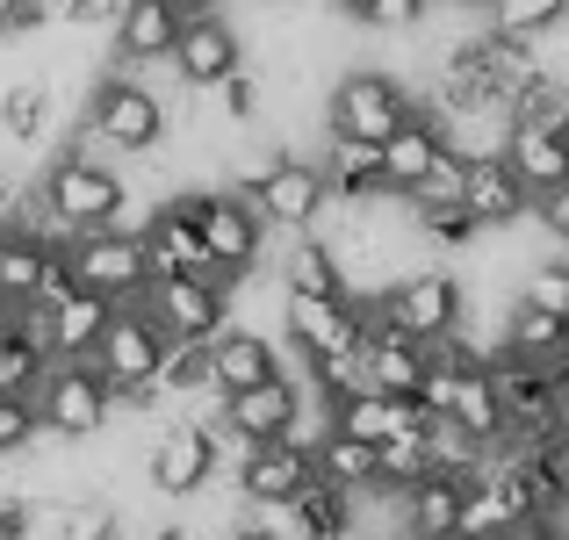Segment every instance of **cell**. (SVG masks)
<instances>
[{"label":"cell","instance_id":"83f0119b","mask_svg":"<svg viewBox=\"0 0 569 540\" xmlns=\"http://www.w3.org/2000/svg\"><path fill=\"white\" fill-rule=\"evenodd\" d=\"M483 22L498 29V37H527V43H541V37H556V29L569 22V0H490Z\"/></svg>","mask_w":569,"mask_h":540},{"label":"cell","instance_id":"3957f363","mask_svg":"<svg viewBox=\"0 0 569 540\" xmlns=\"http://www.w3.org/2000/svg\"><path fill=\"white\" fill-rule=\"evenodd\" d=\"M231 188L260 209L267 231H318L325 209H332V188H325L318 159L296 152V144H260V152L238 167Z\"/></svg>","mask_w":569,"mask_h":540},{"label":"cell","instance_id":"b9f144b4","mask_svg":"<svg viewBox=\"0 0 569 540\" xmlns=\"http://www.w3.org/2000/svg\"><path fill=\"white\" fill-rule=\"evenodd\" d=\"M447 540H469V533H447Z\"/></svg>","mask_w":569,"mask_h":540},{"label":"cell","instance_id":"1f68e13d","mask_svg":"<svg viewBox=\"0 0 569 540\" xmlns=\"http://www.w3.org/2000/svg\"><path fill=\"white\" fill-rule=\"evenodd\" d=\"M527 223H533V231H541L556 252H569V180H556V188L533 194V202H527Z\"/></svg>","mask_w":569,"mask_h":540},{"label":"cell","instance_id":"f546056e","mask_svg":"<svg viewBox=\"0 0 569 540\" xmlns=\"http://www.w3.org/2000/svg\"><path fill=\"white\" fill-rule=\"evenodd\" d=\"M519 303H533V310H548V318H569V260L556 252V260H533L527 274H519Z\"/></svg>","mask_w":569,"mask_h":540},{"label":"cell","instance_id":"9c48e42d","mask_svg":"<svg viewBox=\"0 0 569 540\" xmlns=\"http://www.w3.org/2000/svg\"><path fill=\"white\" fill-rule=\"evenodd\" d=\"M66 267L80 289L109 296V303H138L144 281H152V267H144V246L130 223H101V231H72L66 238Z\"/></svg>","mask_w":569,"mask_h":540},{"label":"cell","instance_id":"44dd1931","mask_svg":"<svg viewBox=\"0 0 569 540\" xmlns=\"http://www.w3.org/2000/svg\"><path fill=\"white\" fill-rule=\"evenodd\" d=\"M318 173H325V188H332V202H376V194H389L382 144H361V138H325Z\"/></svg>","mask_w":569,"mask_h":540},{"label":"cell","instance_id":"8992f818","mask_svg":"<svg viewBox=\"0 0 569 540\" xmlns=\"http://www.w3.org/2000/svg\"><path fill=\"white\" fill-rule=\"evenodd\" d=\"M318 109H325V138L382 144L389 130H397L403 116L418 109V87L397 80V72H382V66H353V72H339V80L325 87Z\"/></svg>","mask_w":569,"mask_h":540},{"label":"cell","instance_id":"8fae6325","mask_svg":"<svg viewBox=\"0 0 569 540\" xmlns=\"http://www.w3.org/2000/svg\"><path fill=\"white\" fill-rule=\"evenodd\" d=\"M167 339H217L231 324V281L223 274H152L138 296Z\"/></svg>","mask_w":569,"mask_h":540},{"label":"cell","instance_id":"d6986e66","mask_svg":"<svg viewBox=\"0 0 569 540\" xmlns=\"http://www.w3.org/2000/svg\"><path fill=\"white\" fill-rule=\"evenodd\" d=\"M29 310H37V303H29ZM109 310L116 303H109V296H94V289H72L66 303L43 310V347H51V360H87V353H94Z\"/></svg>","mask_w":569,"mask_h":540},{"label":"cell","instance_id":"836d02e7","mask_svg":"<svg viewBox=\"0 0 569 540\" xmlns=\"http://www.w3.org/2000/svg\"><path fill=\"white\" fill-rule=\"evenodd\" d=\"M116 14H123V0H58V29H72V37H109Z\"/></svg>","mask_w":569,"mask_h":540},{"label":"cell","instance_id":"ac0fdd59","mask_svg":"<svg viewBox=\"0 0 569 540\" xmlns=\"http://www.w3.org/2000/svg\"><path fill=\"white\" fill-rule=\"evenodd\" d=\"M461 483L469 476H418L411 490H397V533L403 540H447L461 527Z\"/></svg>","mask_w":569,"mask_h":540},{"label":"cell","instance_id":"30bf717a","mask_svg":"<svg viewBox=\"0 0 569 540\" xmlns=\"http://www.w3.org/2000/svg\"><path fill=\"white\" fill-rule=\"evenodd\" d=\"M368 332V296H310V289H281V339L296 360L310 353H353Z\"/></svg>","mask_w":569,"mask_h":540},{"label":"cell","instance_id":"4dcf8cb0","mask_svg":"<svg viewBox=\"0 0 569 540\" xmlns=\"http://www.w3.org/2000/svg\"><path fill=\"white\" fill-rule=\"evenodd\" d=\"M403 202H411V209H447V202H461V152H440V159H432L426 180H418Z\"/></svg>","mask_w":569,"mask_h":540},{"label":"cell","instance_id":"60d3db41","mask_svg":"<svg viewBox=\"0 0 569 540\" xmlns=\"http://www.w3.org/2000/svg\"><path fill=\"white\" fill-rule=\"evenodd\" d=\"M8 318H14V310H8V303H0V332H8Z\"/></svg>","mask_w":569,"mask_h":540},{"label":"cell","instance_id":"6da1fadb","mask_svg":"<svg viewBox=\"0 0 569 540\" xmlns=\"http://www.w3.org/2000/svg\"><path fill=\"white\" fill-rule=\"evenodd\" d=\"M37 188H43V202H51L58 238L101 231V223H130V180L80 123H72L66 152H58L51 167H37Z\"/></svg>","mask_w":569,"mask_h":540},{"label":"cell","instance_id":"ffe728a7","mask_svg":"<svg viewBox=\"0 0 569 540\" xmlns=\"http://www.w3.org/2000/svg\"><path fill=\"white\" fill-rule=\"evenodd\" d=\"M447 152V138H440V123H432L426 109H411L397 130L382 138V180H389V194H411L418 180H426V167Z\"/></svg>","mask_w":569,"mask_h":540},{"label":"cell","instance_id":"d6a6232c","mask_svg":"<svg viewBox=\"0 0 569 540\" xmlns=\"http://www.w3.org/2000/svg\"><path fill=\"white\" fill-rule=\"evenodd\" d=\"M43 432H37V403L29 397H0V461H14V454H29Z\"/></svg>","mask_w":569,"mask_h":540},{"label":"cell","instance_id":"4fadbf2b","mask_svg":"<svg viewBox=\"0 0 569 540\" xmlns=\"http://www.w3.org/2000/svg\"><path fill=\"white\" fill-rule=\"evenodd\" d=\"M167 66H173V80H181L188 94H209V87L231 80L238 66H252L246 58V29H238L231 14H194V22H181Z\"/></svg>","mask_w":569,"mask_h":540},{"label":"cell","instance_id":"484cf974","mask_svg":"<svg viewBox=\"0 0 569 540\" xmlns=\"http://www.w3.org/2000/svg\"><path fill=\"white\" fill-rule=\"evenodd\" d=\"M310 469L325 476V483H339V490H376V440H353V432H325L318 447H310Z\"/></svg>","mask_w":569,"mask_h":540},{"label":"cell","instance_id":"e575fe53","mask_svg":"<svg viewBox=\"0 0 569 540\" xmlns=\"http://www.w3.org/2000/svg\"><path fill=\"white\" fill-rule=\"evenodd\" d=\"M426 14H432V0H368L361 29H418Z\"/></svg>","mask_w":569,"mask_h":540},{"label":"cell","instance_id":"7bdbcfd3","mask_svg":"<svg viewBox=\"0 0 569 540\" xmlns=\"http://www.w3.org/2000/svg\"><path fill=\"white\" fill-rule=\"evenodd\" d=\"M144 540H152V533H144Z\"/></svg>","mask_w":569,"mask_h":540},{"label":"cell","instance_id":"5b68a950","mask_svg":"<svg viewBox=\"0 0 569 540\" xmlns=\"http://www.w3.org/2000/svg\"><path fill=\"white\" fill-rule=\"evenodd\" d=\"M376 310H382V324H397L403 339L440 347V339L461 332V310H469V274L426 260V267H411V274H397L389 289H376Z\"/></svg>","mask_w":569,"mask_h":540},{"label":"cell","instance_id":"9a60e30c","mask_svg":"<svg viewBox=\"0 0 569 540\" xmlns=\"http://www.w3.org/2000/svg\"><path fill=\"white\" fill-rule=\"evenodd\" d=\"M303 483H310V454H303L296 440L238 447V498H246L252 512H267V504H289Z\"/></svg>","mask_w":569,"mask_h":540},{"label":"cell","instance_id":"4316f807","mask_svg":"<svg viewBox=\"0 0 569 540\" xmlns=\"http://www.w3.org/2000/svg\"><path fill=\"white\" fill-rule=\"evenodd\" d=\"M159 389H167L173 403H194V411H202V403L217 397V382H209V339H167V353H159Z\"/></svg>","mask_w":569,"mask_h":540},{"label":"cell","instance_id":"74e56055","mask_svg":"<svg viewBox=\"0 0 569 540\" xmlns=\"http://www.w3.org/2000/svg\"><path fill=\"white\" fill-rule=\"evenodd\" d=\"M223 540H274L267 527H238V533H223Z\"/></svg>","mask_w":569,"mask_h":540},{"label":"cell","instance_id":"7a4b0ae2","mask_svg":"<svg viewBox=\"0 0 569 540\" xmlns=\"http://www.w3.org/2000/svg\"><path fill=\"white\" fill-rule=\"evenodd\" d=\"M80 130L101 144L109 159H144L173 138V109L159 87H144L138 72H94L87 80V101H80Z\"/></svg>","mask_w":569,"mask_h":540},{"label":"cell","instance_id":"52a82bcc","mask_svg":"<svg viewBox=\"0 0 569 540\" xmlns=\"http://www.w3.org/2000/svg\"><path fill=\"white\" fill-rule=\"evenodd\" d=\"M29 403H37V432H43V440H66V447L101 440V432H109V418H116L109 382H101L87 360H51Z\"/></svg>","mask_w":569,"mask_h":540},{"label":"cell","instance_id":"7402d4cb","mask_svg":"<svg viewBox=\"0 0 569 540\" xmlns=\"http://www.w3.org/2000/svg\"><path fill=\"white\" fill-rule=\"evenodd\" d=\"M58 246H66V238H43V231H29V223H0V303L22 310L29 296H37V281H43V267H51Z\"/></svg>","mask_w":569,"mask_h":540},{"label":"cell","instance_id":"f1b7e54d","mask_svg":"<svg viewBox=\"0 0 569 540\" xmlns=\"http://www.w3.org/2000/svg\"><path fill=\"white\" fill-rule=\"evenodd\" d=\"M562 339H569V318H548V310H533V303H519V296H512V310H505V353L548 360Z\"/></svg>","mask_w":569,"mask_h":540},{"label":"cell","instance_id":"ba28073f","mask_svg":"<svg viewBox=\"0 0 569 540\" xmlns=\"http://www.w3.org/2000/svg\"><path fill=\"white\" fill-rule=\"evenodd\" d=\"M217 461H223V440L202 418H167V426H152L144 447H138V476L159 498H194V490H209Z\"/></svg>","mask_w":569,"mask_h":540},{"label":"cell","instance_id":"277c9868","mask_svg":"<svg viewBox=\"0 0 569 540\" xmlns=\"http://www.w3.org/2000/svg\"><path fill=\"white\" fill-rule=\"evenodd\" d=\"M167 202L194 223V238H202V252H209V274H223L231 289L252 267H267V238L274 231L260 223V209L238 188H181V194H167Z\"/></svg>","mask_w":569,"mask_h":540},{"label":"cell","instance_id":"e0dca14e","mask_svg":"<svg viewBox=\"0 0 569 540\" xmlns=\"http://www.w3.org/2000/svg\"><path fill=\"white\" fill-rule=\"evenodd\" d=\"M267 374H281V347H274V332H252V324H223V332L209 339V382H217V397H231V389H252V382H267Z\"/></svg>","mask_w":569,"mask_h":540},{"label":"cell","instance_id":"603a6c76","mask_svg":"<svg viewBox=\"0 0 569 540\" xmlns=\"http://www.w3.org/2000/svg\"><path fill=\"white\" fill-rule=\"evenodd\" d=\"M512 173L527 180V194L569 180V130H541V123H512V144H505Z\"/></svg>","mask_w":569,"mask_h":540},{"label":"cell","instance_id":"ab89813d","mask_svg":"<svg viewBox=\"0 0 569 540\" xmlns=\"http://www.w3.org/2000/svg\"><path fill=\"white\" fill-rule=\"evenodd\" d=\"M541 540H569V527H548V533H541Z\"/></svg>","mask_w":569,"mask_h":540},{"label":"cell","instance_id":"7c38bea8","mask_svg":"<svg viewBox=\"0 0 569 540\" xmlns=\"http://www.w3.org/2000/svg\"><path fill=\"white\" fill-rule=\"evenodd\" d=\"M159 353H167V332L152 324V310L116 303L109 324H101V339H94V353H87V368L109 389H130V382H159Z\"/></svg>","mask_w":569,"mask_h":540},{"label":"cell","instance_id":"d4e9b609","mask_svg":"<svg viewBox=\"0 0 569 540\" xmlns=\"http://www.w3.org/2000/svg\"><path fill=\"white\" fill-rule=\"evenodd\" d=\"M274 281H281V289H310V296H339V289H347V274H339L332 246H325L318 231H289V252H281Z\"/></svg>","mask_w":569,"mask_h":540},{"label":"cell","instance_id":"8d00e7d4","mask_svg":"<svg viewBox=\"0 0 569 540\" xmlns=\"http://www.w3.org/2000/svg\"><path fill=\"white\" fill-rule=\"evenodd\" d=\"M432 8H469V14H483L490 0H432Z\"/></svg>","mask_w":569,"mask_h":540},{"label":"cell","instance_id":"d590c367","mask_svg":"<svg viewBox=\"0 0 569 540\" xmlns=\"http://www.w3.org/2000/svg\"><path fill=\"white\" fill-rule=\"evenodd\" d=\"M173 14H181V22H194V14H223V0H167Z\"/></svg>","mask_w":569,"mask_h":540},{"label":"cell","instance_id":"2e32d148","mask_svg":"<svg viewBox=\"0 0 569 540\" xmlns=\"http://www.w3.org/2000/svg\"><path fill=\"white\" fill-rule=\"evenodd\" d=\"M173 37H181V14L167 8V0H123V14H116L109 29V51L123 72H144V66H167Z\"/></svg>","mask_w":569,"mask_h":540},{"label":"cell","instance_id":"cb8c5ba5","mask_svg":"<svg viewBox=\"0 0 569 540\" xmlns=\"http://www.w3.org/2000/svg\"><path fill=\"white\" fill-rule=\"evenodd\" d=\"M51 123H58V87L51 80L0 87V138H8V144H43Z\"/></svg>","mask_w":569,"mask_h":540},{"label":"cell","instance_id":"5bb4252c","mask_svg":"<svg viewBox=\"0 0 569 540\" xmlns=\"http://www.w3.org/2000/svg\"><path fill=\"white\" fill-rule=\"evenodd\" d=\"M527 180L512 173V159L490 152V159H461V209H469L483 231H512V223H527Z\"/></svg>","mask_w":569,"mask_h":540},{"label":"cell","instance_id":"f35d334b","mask_svg":"<svg viewBox=\"0 0 569 540\" xmlns=\"http://www.w3.org/2000/svg\"><path fill=\"white\" fill-rule=\"evenodd\" d=\"M490 540H541V533H527V527H505V533H490Z\"/></svg>","mask_w":569,"mask_h":540}]
</instances>
